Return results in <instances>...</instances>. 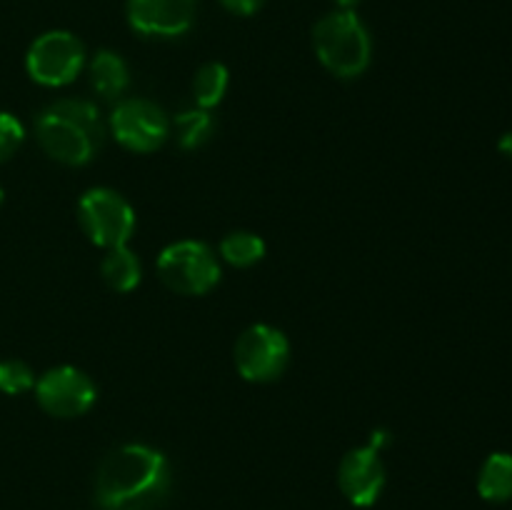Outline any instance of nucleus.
Masks as SVG:
<instances>
[{"mask_svg": "<svg viewBox=\"0 0 512 510\" xmlns=\"http://www.w3.org/2000/svg\"><path fill=\"white\" fill-rule=\"evenodd\" d=\"M195 0H128L125 13L135 33L143 38H180L195 23Z\"/></svg>", "mask_w": 512, "mask_h": 510, "instance_id": "10", "label": "nucleus"}, {"mask_svg": "<svg viewBox=\"0 0 512 510\" xmlns=\"http://www.w3.org/2000/svg\"><path fill=\"white\" fill-rule=\"evenodd\" d=\"M90 85L103 100H123L130 85L128 63L115 50H98L90 60Z\"/></svg>", "mask_w": 512, "mask_h": 510, "instance_id": "12", "label": "nucleus"}, {"mask_svg": "<svg viewBox=\"0 0 512 510\" xmlns=\"http://www.w3.org/2000/svg\"><path fill=\"white\" fill-rule=\"evenodd\" d=\"M25 140V128L13 113H5L0 110V163L8 160L10 155H15V150L23 145Z\"/></svg>", "mask_w": 512, "mask_h": 510, "instance_id": "19", "label": "nucleus"}, {"mask_svg": "<svg viewBox=\"0 0 512 510\" xmlns=\"http://www.w3.org/2000/svg\"><path fill=\"white\" fill-rule=\"evenodd\" d=\"M478 493L490 503H505L512 498V455L493 453L478 475Z\"/></svg>", "mask_w": 512, "mask_h": 510, "instance_id": "14", "label": "nucleus"}, {"mask_svg": "<svg viewBox=\"0 0 512 510\" xmlns=\"http://www.w3.org/2000/svg\"><path fill=\"white\" fill-rule=\"evenodd\" d=\"M335 5H338V10H355V5L360 3V0H333Z\"/></svg>", "mask_w": 512, "mask_h": 510, "instance_id": "22", "label": "nucleus"}, {"mask_svg": "<svg viewBox=\"0 0 512 510\" xmlns=\"http://www.w3.org/2000/svg\"><path fill=\"white\" fill-rule=\"evenodd\" d=\"M220 3H223L225 10L235 15H253L263 8L265 0H220Z\"/></svg>", "mask_w": 512, "mask_h": 510, "instance_id": "20", "label": "nucleus"}, {"mask_svg": "<svg viewBox=\"0 0 512 510\" xmlns=\"http://www.w3.org/2000/svg\"><path fill=\"white\" fill-rule=\"evenodd\" d=\"M315 55L333 75L360 78L373 60V38L355 10H333L313 28Z\"/></svg>", "mask_w": 512, "mask_h": 510, "instance_id": "3", "label": "nucleus"}, {"mask_svg": "<svg viewBox=\"0 0 512 510\" xmlns=\"http://www.w3.org/2000/svg\"><path fill=\"white\" fill-rule=\"evenodd\" d=\"M235 368L248 383H273L290 363V343L273 325H250L235 343Z\"/></svg>", "mask_w": 512, "mask_h": 510, "instance_id": "8", "label": "nucleus"}, {"mask_svg": "<svg viewBox=\"0 0 512 510\" xmlns=\"http://www.w3.org/2000/svg\"><path fill=\"white\" fill-rule=\"evenodd\" d=\"M78 220L88 240L98 248L113 250L128 245L135 233V210L110 188H90L78 203Z\"/></svg>", "mask_w": 512, "mask_h": 510, "instance_id": "5", "label": "nucleus"}, {"mask_svg": "<svg viewBox=\"0 0 512 510\" xmlns=\"http://www.w3.org/2000/svg\"><path fill=\"white\" fill-rule=\"evenodd\" d=\"M0 203H3V188H0Z\"/></svg>", "mask_w": 512, "mask_h": 510, "instance_id": "23", "label": "nucleus"}, {"mask_svg": "<svg viewBox=\"0 0 512 510\" xmlns=\"http://www.w3.org/2000/svg\"><path fill=\"white\" fill-rule=\"evenodd\" d=\"M100 275L108 288L118 290V293H130L140 285L143 268H140L138 255L128 245H123V248H113L105 253L103 263H100Z\"/></svg>", "mask_w": 512, "mask_h": 510, "instance_id": "13", "label": "nucleus"}, {"mask_svg": "<svg viewBox=\"0 0 512 510\" xmlns=\"http://www.w3.org/2000/svg\"><path fill=\"white\" fill-rule=\"evenodd\" d=\"M220 258L233 268H253L265 258V240L248 230H235L220 240Z\"/></svg>", "mask_w": 512, "mask_h": 510, "instance_id": "15", "label": "nucleus"}, {"mask_svg": "<svg viewBox=\"0 0 512 510\" xmlns=\"http://www.w3.org/2000/svg\"><path fill=\"white\" fill-rule=\"evenodd\" d=\"M170 493V463L160 450L128 443L105 455L95 475L100 510H155Z\"/></svg>", "mask_w": 512, "mask_h": 510, "instance_id": "1", "label": "nucleus"}, {"mask_svg": "<svg viewBox=\"0 0 512 510\" xmlns=\"http://www.w3.org/2000/svg\"><path fill=\"white\" fill-rule=\"evenodd\" d=\"M35 398L40 408L53 418H80L98 400V388L80 368L60 365L35 380Z\"/></svg>", "mask_w": 512, "mask_h": 510, "instance_id": "9", "label": "nucleus"}, {"mask_svg": "<svg viewBox=\"0 0 512 510\" xmlns=\"http://www.w3.org/2000/svg\"><path fill=\"white\" fill-rule=\"evenodd\" d=\"M500 150H503L505 155H510V158H512V133H508L503 140H500Z\"/></svg>", "mask_w": 512, "mask_h": 510, "instance_id": "21", "label": "nucleus"}, {"mask_svg": "<svg viewBox=\"0 0 512 510\" xmlns=\"http://www.w3.org/2000/svg\"><path fill=\"white\" fill-rule=\"evenodd\" d=\"M230 73L223 63H205L203 68L195 73L193 80V95L198 108L210 110L215 105L223 103L225 93H228Z\"/></svg>", "mask_w": 512, "mask_h": 510, "instance_id": "16", "label": "nucleus"}, {"mask_svg": "<svg viewBox=\"0 0 512 510\" xmlns=\"http://www.w3.org/2000/svg\"><path fill=\"white\" fill-rule=\"evenodd\" d=\"M215 130V120L210 115V110L203 108H185L175 115V135H178V143L185 150H195L200 145H205L210 140Z\"/></svg>", "mask_w": 512, "mask_h": 510, "instance_id": "17", "label": "nucleus"}, {"mask_svg": "<svg viewBox=\"0 0 512 510\" xmlns=\"http://www.w3.org/2000/svg\"><path fill=\"white\" fill-rule=\"evenodd\" d=\"M158 275L173 293L205 295L220 283V263L200 240H178L158 255Z\"/></svg>", "mask_w": 512, "mask_h": 510, "instance_id": "4", "label": "nucleus"}, {"mask_svg": "<svg viewBox=\"0 0 512 510\" xmlns=\"http://www.w3.org/2000/svg\"><path fill=\"white\" fill-rule=\"evenodd\" d=\"M338 483L345 498L358 508H370L378 503L385 488V465L380 460V450L370 443L350 450L340 463Z\"/></svg>", "mask_w": 512, "mask_h": 510, "instance_id": "11", "label": "nucleus"}, {"mask_svg": "<svg viewBox=\"0 0 512 510\" xmlns=\"http://www.w3.org/2000/svg\"><path fill=\"white\" fill-rule=\"evenodd\" d=\"M35 388V375L23 360H0V393L20 395Z\"/></svg>", "mask_w": 512, "mask_h": 510, "instance_id": "18", "label": "nucleus"}, {"mask_svg": "<svg viewBox=\"0 0 512 510\" xmlns=\"http://www.w3.org/2000/svg\"><path fill=\"white\" fill-rule=\"evenodd\" d=\"M108 128L113 138L130 153H155L170 138L168 113L153 100L128 98L118 100L108 118Z\"/></svg>", "mask_w": 512, "mask_h": 510, "instance_id": "7", "label": "nucleus"}, {"mask_svg": "<svg viewBox=\"0 0 512 510\" xmlns=\"http://www.w3.org/2000/svg\"><path fill=\"white\" fill-rule=\"evenodd\" d=\"M35 138L45 155L63 165H85L98 155L105 140L100 110L88 100L63 98L40 110L35 120Z\"/></svg>", "mask_w": 512, "mask_h": 510, "instance_id": "2", "label": "nucleus"}, {"mask_svg": "<svg viewBox=\"0 0 512 510\" xmlns=\"http://www.w3.org/2000/svg\"><path fill=\"white\" fill-rule=\"evenodd\" d=\"M85 68V48L68 30H48L33 40L25 55V70L45 88H65Z\"/></svg>", "mask_w": 512, "mask_h": 510, "instance_id": "6", "label": "nucleus"}]
</instances>
